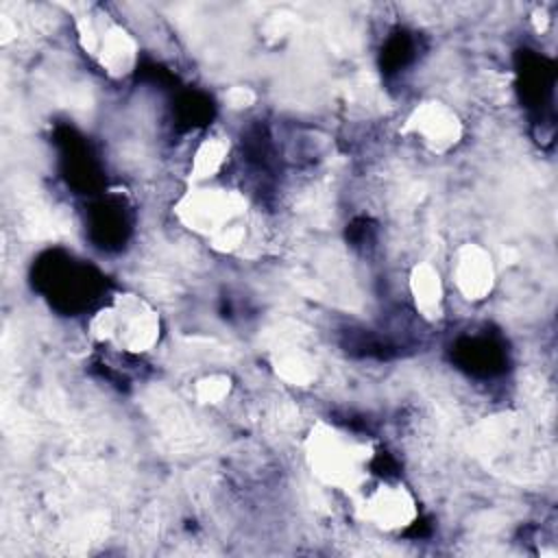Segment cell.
<instances>
[{
	"label": "cell",
	"instance_id": "1",
	"mask_svg": "<svg viewBox=\"0 0 558 558\" xmlns=\"http://www.w3.org/2000/svg\"><path fill=\"white\" fill-rule=\"evenodd\" d=\"M303 453L318 482L351 495H360L368 486L377 460L368 438L327 421H318L307 432Z\"/></svg>",
	"mask_w": 558,
	"mask_h": 558
},
{
	"label": "cell",
	"instance_id": "9",
	"mask_svg": "<svg viewBox=\"0 0 558 558\" xmlns=\"http://www.w3.org/2000/svg\"><path fill=\"white\" fill-rule=\"evenodd\" d=\"M229 155H231V144H229L227 137L207 135L194 148V155H192V161H190L192 179L198 181V183L211 181L214 177H218L222 172V168L229 161Z\"/></svg>",
	"mask_w": 558,
	"mask_h": 558
},
{
	"label": "cell",
	"instance_id": "12",
	"mask_svg": "<svg viewBox=\"0 0 558 558\" xmlns=\"http://www.w3.org/2000/svg\"><path fill=\"white\" fill-rule=\"evenodd\" d=\"M227 100L231 107L242 109V107H251L255 102V94L248 87H233V89H229Z\"/></svg>",
	"mask_w": 558,
	"mask_h": 558
},
{
	"label": "cell",
	"instance_id": "4",
	"mask_svg": "<svg viewBox=\"0 0 558 558\" xmlns=\"http://www.w3.org/2000/svg\"><path fill=\"white\" fill-rule=\"evenodd\" d=\"M78 37L85 50L109 76H126L137 63V41L118 22L89 15L78 22Z\"/></svg>",
	"mask_w": 558,
	"mask_h": 558
},
{
	"label": "cell",
	"instance_id": "11",
	"mask_svg": "<svg viewBox=\"0 0 558 558\" xmlns=\"http://www.w3.org/2000/svg\"><path fill=\"white\" fill-rule=\"evenodd\" d=\"M231 388H233V384H231L229 375H225V373H209V375L196 379L194 395L205 405H218V403H222L231 395Z\"/></svg>",
	"mask_w": 558,
	"mask_h": 558
},
{
	"label": "cell",
	"instance_id": "7",
	"mask_svg": "<svg viewBox=\"0 0 558 558\" xmlns=\"http://www.w3.org/2000/svg\"><path fill=\"white\" fill-rule=\"evenodd\" d=\"M451 281L466 301L486 299L495 288L493 255L475 242L460 244L451 257Z\"/></svg>",
	"mask_w": 558,
	"mask_h": 558
},
{
	"label": "cell",
	"instance_id": "5",
	"mask_svg": "<svg viewBox=\"0 0 558 558\" xmlns=\"http://www.w3.org/2000/svg\"><path fill=\"white\" fill-rule=\"evenodd\" d=\"M360 514L366 523L381 532H403L418 519V501L414 493L399 480L368 484L360 495Z\"/></svg>",
	"mask_w": 558,
	"mask_h": 558
},
{
	"label": "cell",
	"instance_id": "2",
	"mask_svg": "<svg viewBox=\"0 0 558 558\" xmlns=\"http://www.w3.org/2000/svg\"><path fill=\"white\" fill-rule=\"evenodd\" d=\"M87 327L96 342L129 355L148 353L161 338L159 312L135 292L113 294L94 312Z\"/></svg>",
	"mask_w": 558,
	"mask_h": 558
},
{
	"label": "cell",
	"instance_id": "8",
	"mask_svg": "<svg viewBox=\"0 0 558 558\" xmlns=\"http://www.w3.org/2000/svg\"><path fill=\"white\" fill-rule=\"evenodd\" d=\"M410 294L414 301V307L421 316L427 320H438L445 310V286L440 279V272L427 264L421 262L410 272Z\"/></svg>",
	"mask_w": 558,
	"mask_h": 558
},
{
	"label": "cell",
	"instance_id": "6",
	"mask_svg": "<svg viewBox=\"0 0 558 558\" xmlns=\"http://www.w3.org/2000/svg\"><path fill=\"white\" fill-rule=\"evenodd\" d=\"M403 133L418 142L425 150L445 155L462 140L464 126L460 116L440 100H423L405 118Z\"/></svg>",
	"mask_w": 558,
	"mask_h": 558
},
{
	"label": "cell",
	"instance_id": "3",
	"mask_svg": "<svg viewBox=\"0 0 558 558\" xmlns=\"http://www.w3.org/2000/svg\"><path fill=\"white\" fill-rule=\"evenodd\" d=\"M244 211L246 201L240 192L205 183L187 190L174 205L179 222L209 240L220 231L242 222Z\"/></svg>",
	"mask_w": 558,
	"mask_h": 558
},
{
	"label": "cell",
	"instance_id": "10",
	"mask_svg": "<svg viewBox=\"0 0 558 558\" xmlns=\"http://www.w3.org/2000/svg\"><path fill=\"white\" fill-rule=\"evenodd\" d=\"M275 368H277V375L292 386H307L316 377L314 362L301 351L281 353L275 362Z\"/></svg>",
	"mask_w": 558,
	"mask_h": 558
}]
</instances>
